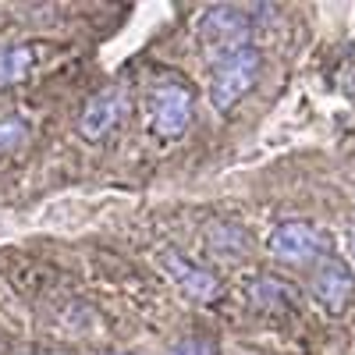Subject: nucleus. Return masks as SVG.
<instances>
[{"label":"nucleus","mask_w":355,"mask_h":355,"mask_svg":"<svg viewBox=\"0 0 355 355\" xmlns=\"http://www.w3.org/2000/svg\"><path fill=\"white\" fill-rule=\"evenodd\" d=\"M256 33V25H252V15L239 4H214V8H206L202 18H199V43L202 50L210 53V61L217 64L220 57L234 53V50H245L252 46Z\"/></svg>","instance_id":"1"},{"label":"nucleus","mask_w":355,"mask_h":355,"mask_svg":"<svg viewBox=\"0 0 355 355\" xmlns=\"http://www.w3.org/2000/svg\"><path fill=\"white\" fill-rule=\"evenodd\" d=\"M263 75V53L256 46L234 50L214 64V78H210V103L224 114L231 107H239Z\"/></svg>","instance_id":"2"},{"label":"nucleus","mask_w":355,"mask_h":355,"mask_svg":"<svg viewBox=\"0 0 355 355\" xmlns=\"http://www.w3.org/2000/svg\"><path fill=\"white\" fill-rule=\"evenodd\" d=\"M266 249H270L281 263L309 266V263H320L331 252V239L309 220H281V224H274L270 234H266Z\"/></svg>","instance_id":"3"},{"label":"nucleus","mask_w":355,"mask_h":355,"mask_svg":"<svg viewBox=\"0 0 355 355\" xmlns=\"http://www.w3.org/2000/svg\"><path fill=\"white\" fill-rule=\"evenodd\" d=\"M150 121L160 139L185 135L192 121V93L182 82H160L150 96Z\"/></svg>","instance_id":"4"},{"label":"nucleus","mask_w":355,"mask_h":355,"mask_svg":"<svg viewBox=\"0 0 355 355\" xmlns=\"http://www.w3.org/2000/svg\"><path fill=\"white\" fill-rule=\"evenodd\" d=\"M125 110H128V96L121 89H107V93H96L93 100L85 103L82 117H78V135L85 142H103L117 125L125 121Z\"/></svg>","instance_id":"5"},{"label":"nucleus","mask_w":355,"mask_h":355,"mask_svg":"<svg viewBox=\"0 0 355 355\" xmlns=\"http://www.w3.org/2000/svg\"><path fill=\"white\" fill-rule=\"evenodd\" d=\"M160 266L171 274V281L182 288L192 302H214L217 295H220V281L210 270H202V266L189 263L178 249H160Z\"/></svg>","instance_id":"6"},{"label":"nucleus","mask_w":355,"mask_h":355,"mask_svg":"<svg viewBox=\"0 0 355 355\" xmlns=\"http://www.w3.org/2000/svg\"><path fill=\"white\" fill-rule=\"evenodd\" d=\"M313 299L327 309V313H341L348 302H352V295H355V277L345 263L338 259H320L316 266V274H313Z\"/></svg>","instance_id":"7"},{"label":"nucleus","mask_w":355,"mask_h":355,"mask_svg":"<svg viewBox=\"0 0 355 355\" xmlns=\"http://www.w3.org/2000/svg\"><path fill=\"white\" fill-rule=\"evenodd\" d=\"M206 249H210V256H217V259L239 263V259L249 256L252 239H249V231L242 224H234V220H214V224H206Z\"/></svg>","instance_id":"8"},{"label":"nucleus","mask_w":355,"mask_h":355,"mask_svg":"<svg viewBox=\"0 0 355 355\" xmlns=\"http://www.w3.org/2000/svg\"><path fill=\"white\" fill-rule=\"evenodd\" d=\"M36 71V46L33 43H11L0 46V89L18 85Z\"/></svg>","instance_id":"9"},{"label":"nucleus","mask_w":355,"mask_h":355,"mask_svg":"<svg viewBox=\"0 0 355 355\" xmlns=\"http://www.w3.org/2000/svg\"><path fill=\"white\" fill-rule=\"evenodd\" d=\"M245 295L263 309H291L295 306V288L288 281H277V277H256L245 288Z\"/></svg>","instance_id":"10"},{"label":"nucleus","mask_w":355,"mask_h":355,"mask_svg":"<svg viewBox=\"0 0 355 355\" xmlns=\"http://www.w3.org/2000/svg\"><path fill=\"white\" fill-rule=\"evenodd\" d=\"M28 142V121L25 117H4L0 121V157H8Z\"/></svg>","instance_id":"11"},{"label":"nucleus","mask_w":355,"mask_h":355,"mask_svg":"<svg viewBox=\"0 0 355 355\" xmlns=\"http://www.w3.org/2000/svg\"><path fill=\"white\" fill-rule=\"evenodd\" d=\"M167 355H220V348L210 338H182Z\"/></svg>","instance_id":"12"},{"label":"nucleus","mask_w":355,"mask_h":355,"mask_svg":"<svg viewBox=\"0 0 355 355\" xmlns=\"http://www.w3.org/2000/svg\"><path fill=\"white\" fill-rule=\"evenodd\" d=\"M348 252H352V263H355V227L348 231Z\"/></svg>","instance_id":"13"}]
</instances>
